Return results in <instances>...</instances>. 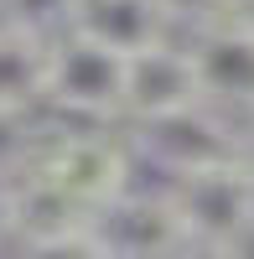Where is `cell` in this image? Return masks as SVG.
Returning <instances> with one entry per match:
<instances>
[{"instance_id": "obj_12", "label": "cell", "mask_w": 254, "mask_h": 259, "mask_svg": "<svg viewBox=\"0 0 254 259\" xmlns=\"http://www.w3.org/2000/svg\"><path fill=\"white\" fill-rule=\"evenodd\" d=\"M166 26H187V31H207V26H223L228 11H234V0H156Z\"/></svg>"}, {"instance_id": "obj_14", "label": "cell", "mask_w": 254, "mask_h": 259, "mask_svg": "<svg viewBox=\"0 0 254 259\" xmlns=\"http://www.w3.org/2000/svg\"><path fill=\"white\" fill-rule=\"evenodd\" d=\"M177 259H249L244 244H182Z\"/></svg>"}, {"instance_id": "obj_1", "label": "cell", "mask_w": 254, "mask_h": 259, "mask_svg": "<svg viewBox=\"0 0 254 259\" xmlns=\"http://www.w3.org/2000/svg\"><path fill=\"white\" fill-rule=\"evenodd\" d=\"M26 177L68 197L83 218L130 187V140L114 124H78V130H47L26 166Z\"/></svg>"}, {"instance_id": "obj_4", "label": "cell", "mask_w": 254, "mask_h": 259, "mask_svg": "<svg viewBox=\"0 0 254 259\" xmlns=\"http://www.w3.org/2000/svg\"><path fill=\"white\" fill-rule=\"evenodd\" d=\"M89 239L104 249V259H177L182 239V223L172 202H166V187L161 192H135L124 187L119 197H109L104 207H94L89 218Z\"/></svg>"}, {"instance_id": "obj_3", "label": "cell", "mask_w": 254, "mask_h": 259, "mask_svg": "<svg viewBox=\"0 0 254 259\" xmlns=\"http://www.w3.org/2000/svg\"><path fill=\"white\" fill-rule=\"evenodd\" d=\"M41 104L89 119V124H114L124 114V57L99 47L83 31H62L47 41V94Z\"/></svg>"}, {"instance_id": "obj_5", "label": "cell", "mask_w": 254, "mask_h": 259, "mask_svg": "<svg viewBox=\"0 0 254 259\" xmlns=\"http://www.w3.org/2000/svg\"><path fill=\"white\" fill-rule=\"evenodd\" d=\"M187 109H202V89L192 73V52L177 47L172 36L145 52L124 57V114L130 124H161Z\"/></svg>"}, {"instance_id": "obj_9", "label": "cell", "mask_w": 254, "mask_h": 259, "mask_svg": "<svg viewBox=\"0 0 254 259\" xmlns=\"http://www.w3.org/2000/svg\"><path fill=\"white\" fill-rule=\"evenodd\" d=\"M41 94H47V41L0 26V109L36 114Z\"/></svg>"}, {"instance_id": "obj_15", "label": "cell", "mask_w": 254, "mask_h": 259, "mask_svg": "<svg viewBox=\"0 0 254 259\" xmlns=\"http://www.w3.org/2000/svg\"><path fill=\"white\" fill-rule=\"evenodd\" d=\"M234 156H239V166L254 177V114H249V124H239V135H234Z\"/></svg>"}, {"instance_id": "obj_13", "label": "cell", "mask_w": 254, "mask_h": 259, "mask_svg": "<svg viewBox=\"0 0 254 259\" xmlns=\"http://www.w3.org/2000/svg\"><path fill=\"white\" fill-rule=\"evenodd\" d=\"M21 259H104V249L89 239V228H68V233H52V239L21 244Z\"/></svg>"}, {"instance_id": "obj_17", "label": "cell", "mask_w": 254, "mask_h": 259, "mask_svg": "<svg viewBox=\"0 0 254 259\" xmlns=\"http://www.w3.org/2000/svg\"><path fill=\"white\" fill-rule=\"evenodd\" d=\"M0 239H11V187L0 182Z\"/></svg>"}, {"instance_id": "obj_11", "label": "cell", "mask_w": 254, "mask_h": 259, "mask_svg": "<svg viewBox=\"0 0 254 259\" xmlns=\"http://www.w3.org/2000/svg\"><path fill=\"white\" fill-rule=\"evenodd\" d=\"M47 124H36V114H16V109H0V182H21L26 166L36 156Z\"/></svg>"}, {"instance_id": "obj_10", "label": "cell", "mask_w": 254, "mask_h": 259, "mask_svg": "<svg viewBox=\"0 0 254 259\" xmlns=\"http://www.w3.org/2000/svg\"><path fill=\"white\" fill-rule=\"evenodd\" d=\"M78 11H83V0H0V26H16V31L52 41L62 31H73Z\"/></svg>"}, {"instance_id": "obj_6", "label": "cell", "mask_w": 254, "mask_h": 259, "mask_svg": "<svg viewBox=\"0 0 254 259\" xmlns=\"http://www.w3.org/2000/svg\"><path fill=\"white\" fill-rule=\"evenodd\" d=\"M192 52V73H197V89H202V104L218 114H234L254 104V36L239 31L234 21L223 26H207L187 41Z\"/></svg>"}, {"instance_id": "obj_8", "label": "cell", "mask_w": 254, "mask_h": 259, "mask_svg": "<svg viewBox=\"0 0 254 259\" xmlns=\"http://www.w3.org/2000/svg\"><path fill=\"white\" fill-rule=\"evenodd\" d=\"M73 31L94 36L99 47H109L119 57L145 52V47H156V41L172 36V26H166L156 0H83Z\"/></svg>"}, {"instance_id": "obj_7", "label": "cell", "mask_w": 254, "mask_h": 259, "mask_svg": "<svg viewBox=\"0 0 254 259\" xmlns=\"http://www.w3.org/2000/svg\"><path fill=\"white\" fill-rule=\"evenodd\" d=\"M135 130H140L135 145L151 150L166 171H187V166L234 156V135H239L234 114H218V109H207V104L177 114V119H161V124H135Z\"/></svg>"}, {"instance_id": "obj_16", "label": "cell", "mask_w": 254, "mask_h": 259, "mask_svg": "<svg viewBox=\"0 0 254 259\" xmlns=\"http://www.w3.org/2000/svg\"><path fill=\"white\" fill-rule=\"evenodd\" d=\"M228 21H234L239 31H249V36H254V0H234V11H228Z\"/></svg>"}, {"instance_id": "obj_2", "label": "cell", "mask_w": 254, "mask_h": 259, "mask_svg": "<svg viewBox=\"0 0 254 259\" xmlns=\"http://www.w3.org/2000/svg\"><path fill=\"white\" fill-rule=\"evenodd\" d=\"M166 202L187 244H244L254 233V177L239 166V156L172 171Z\"/></svg>"}, {"instance_id": "obj_18", "label": "cell", "mask_w": 254, "mask_h": 259, "mask_svg": "<svg viewBox=\"0 0 254 259\" xmlns=\"http://www.w3.org/2000/svg\"><path fill=\"white\" fill-rule=\"evenodd\" d=\"M249 114H254V104H249Z\"/></svg>"}]
</instances>
